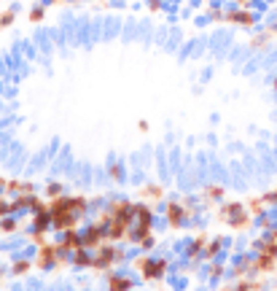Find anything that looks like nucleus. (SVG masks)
Masks as SVG:
<instances>
[{"instance_id": "1", "label": "nucleus", "mask_w": 277, "mask_h": 291, "mask_svg": "<svg viewBox=\"0 0 277 291\" xmlns=\"http://www.w3.org/2000/svg\"><path fill=\"white\" fill-rule=\"evenodd\" d=\"M87 210V200H65L59 197L51 205V224L57 229H73L76 221H78V213Z\"/></svg>"}, {"instance_id": "2", "label": "nucleus", "mask_w": 277, "mask_h": 291, "mask_svg": "<svg viewBox=\"0 0 277 291\" xmlns=\"http://www.w3.org/2000/svg\"><path fill=\"white\" fill-rule=\"evenodd\" d=\"M118 251L113 246H100V254L94 256V262H92V267H97V270H105V267H110V262L118 259Z\"/></svg>"}, {"instance_id": "3", "label": "nucleus", "mask_w": 277, "mask_h": 291, "mask_svg": "<svg viewBox=\"0 0 277 291\" xmlns=\"http://www.w3.org/2000/svg\"><path fill=\"white\" fill-rule=\"evenodd\" d=\"M102 237H105V227H102V224H94V227L84 235V248H100L102 246Z\"/></svg>"}, {"instance_id": "4", "label": "nucleus", "mask_w": 277, "mask_h": 291, "mask_svg": "<svg viewBox=\"0 0 277 291\" xmlns=\"http://www.w3.org/2000/svg\"><path fill=\"white\" fill-rule=\"evenodd\" d=\"M59 246H41V254H38V264H41V270H49L51 264L57 262V256H59Z\"/></svg>"}, {"instance_id": "5", "label": "nucleus", "mask_w": 277, "mask_h": 291, "mask_svg": "<svg viewBox=\"0 0 277 291\" xmlns=\"http://www.w3.org/2000/svg\"><path fill=\"white\" fill-rule=\"evenodd\" d=\"M183 216H186V210L181 208L178 202H170V208H167V221H170V227H181L183 224Z\"/></svg>"}, {"instance_id": "6", "label": "nucleus", "mask_w": 277, "mask_h": 291, "mask_svg": "<svg viewBox=\"0 0 277 291\" xmlns=\"http://www.w3.org/2000/svg\"><path fill=\"white\" fill-rule=\"evenodd\" d=\"M164 270H167V262H146V267H143V273H146L148 281H156V278L164 275Z\"/></svg>"}, {"instance_id": "7", "label": "nucleus", "mask_w": 277, "mask_h": 291, "mask_svg": "<svg viewBox=\"0 0 277 291\" xmlns=\"http://www.w3.org/2000/svg\"><path fill=\"white\" fill-rule=\"evenodd\" d=\"M81 246H84V237H78V232L68 229V237L62 240V246H59V248H62V251H78Z\"/></svg>"}, {"instance_id": "8", "label": "nucleus", "mask_w": 277, "mask_h": 291, "mask_svg": "<svg viewBox=\"0 0 277 291\" xmlns=\"http://www.w3.org/2000/svg\"><path fill=\"white\" fill-rule=\"evenodd\" d=\"M226 19H229V22H240V24H248V27H250V24H253V22H256V16H253V14H250V11H248V8H240V11H232V14H226Z\"/></svg>"}, {"instance_id": "9", "label": "nucleus", "mask_w": 277, "mask_h": 291, "mask_svg": "<svg viewBox=\"0 0 277 291\" xmlns=\"http://www.w3.org/2000/svg\"><path fill=\"white\" fill-rule=\"evenodd\" d=\"M49 218H51V210H38V216H35V229H41V232H43V229L46 227H49Z\"/></svg>"}, {"instance_id": "10", "label": "nucleus", "mask_w": 277, "mask_h": 291, "mask_svg": "<svg viewBox=\"0 0 277 291\" xmlns=\"http://www.w3.org/2000/svg\"><path fill=\"white\" fill-rule=\"evenodd\" d=\"M240 213H242V205L234 202V205H226V208L221 210V218H234V216H240Z\"/></svg>"}, {"instance_id": "11", "label": "nucleus", "mask_w": 277, "mask_h": 291, "mask_svg": "<svg viewBox=\"0 0 277 291\" xmlns=\"http://www.w3.org/2000/svg\"><path fill=\"white\" fill-rule=\"evenodd\" d=\"M73 254H76V256H73V262L78 264V267H87V264H92V262H94V259H89V256L84 254L81 248H78V251H73Z\"/></svg>"}, {"instance_id": "12", "label": "nucleus", "mask_w": 277, "mask_h": 291, "mask_svg": "<svg viewBox=\"0 0 277 291\" xmlns=\"http://www.w3.org/2000/svg\"><path fill=\"white\" fill-rule=\"evenodd\" d=\"M110 289H132L129 278H110Z\"/></svg>"}, {"instance_id": "13", "label": "nucleus", "mask_w": 277, "mask_h": 291, "mask_svg": "<svg viewBox=\"0 0 277 291\" xmlns=\"http://www.w3.org/2000/svg\"><path fill=\"white\" fill-rule=\"evenodd\" d=\"M143 194L146 197H162V186H146L143 189Z\"/></svg>"}, {"instance_id": "14", "label": "nucleus", "mask_w": 277, "mask_h": 291, "mask_svg": "<svg viewBox=\"0 0 277 291\" xmlns=\"http://www.w3.org/2000/svg\"><path fill=\"white\" fill-rule=\"evenodd\" d=\"M202 246H204V237H199V240H196L194 246H191V254H199V251H202Z\"/></svg>"}, {"instance_id": "15", "label": "nucleus", "mask_w": 277, "mask_h": 291, "mask_svg": "<svg viewBox=\"0 0 277 291\" xmlns=\"http://www.w3.org/2000/svg\"><path fill=\"white\" fill-rule=\"evenodd\" d=\"M30 19H32V22H41V19H43V8H35L30 14Z\"/></svg>"}, {"instance_id": "16", "label": "nucleus", "mask_w": 277, "mask_h": 291, "mask_svg": "<svg viewBox=\"0 0 277 291\" xmlns=\"http://www.w3.org/2000/svg\"><path fill=\"white\" fill-rule=\"evenodd\" d=\"M11 22H14V11H5V14H3V24L8 27Z\"/></svg>"}, {"instance_id": "17", "label": "nucleus", "mask_w": 277, "mask_h": 291, "mask_svg": "<svg viewBox=\"0 0 277 291\" xmlns=\"http://www.w3.org/2000/svg\"><path fill=\"white\" fill-rule=\"evenodd\" d=\"M250 213H261V200H253V202H250Z\"/></svg>"}, {"instance_id": "18", "label": "nucleus", "mask_w": 277, "mask_h": 291, "mask_svg": "<svg viewBox=\"0 0 277 291\" xmlns=\"http://www.w3.org/2000/svg\"><path fill=\"white\" fill-rule=\"evenodd\" d=\"M27 267H30V264H27V262H19V264H16V267H14V273H27Z\"/></svg>"}, {"instance_id": "19", "label": "nucleus", "mask_w": 277, "mask_h": 291, "mask_svg": "<svg viewBox=\"0 0 277 291\" xmlns=\"http://www.w3.org/2000/svg\"><path fill=\"white\" fill-rule=\"evenodd\" d=\"M110 175L118 178V175H121V167H118V164H113V167H110Z\"/></svg>"}, {"instance_id": "20", "label": "nucleus", "mask_w": 277, "mask_h": 291, "mask_svg": "<svg viewBox=\"0 0 277 291\" xmlns=\"http://www.w3.org/2000/svg\"><path fill=\"white\" fill-rule=\"evenodd\" d=\"M49 194H59V183H51V186H49Z\"/></svg>"}, {"instance_id": "21", "label": "nucleus", "mask_w": 277, "mask_h": 291, "mask_svg": "<svg viewBox=\"0 0 277 291\" xmlns=\"http://www.w3.org/2000/svg\"><path fill=\"white\" fill-rule=\"evenodd\" d=\"M267 202H277V189L272 191V194H267Z\"/></svg>"}, {"instance_id": "22", "label": "nucleus", "mask_w": 277, "mask_h": 291, "mask_svg": "<svg viewBox=\"0 0 277 291\" xmlns=\"http://www.w3.org/2000/svg\"><path fill=\"white\" fill-rule=\"evenodd\" d=\"M272 243H275V246H277V232H275V235H272Z\"/></svg>"}, {"instance_id": "23", "label": "nucleus", "mask_w": 277, "mask_h": 291, "mask_svg": "<svg viewBox=\"0 0 277 291\" xmlns=\"http://www.w3.org/2000/svg\"><path fill=\"white\" fill-rule=\"evenodd\" d=\"M240 3H242V5H248V3H250V0H240Z\"/></svg>"}]
</instances>
